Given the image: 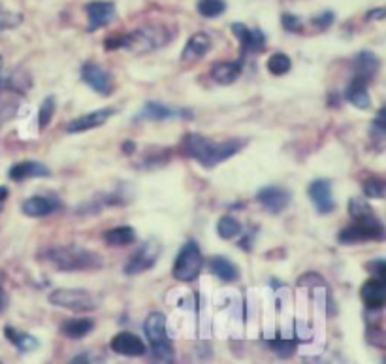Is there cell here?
Returning a JSON list of instances; mask_svg holds the SVG:
<instances>
[{
    "label": "cell",
    "mask_w": 386,
    "mask_h": 364,
    "mask_svg": "<svg viewBox=\"0 0 386 364\" xmlns=\"http://www.w3.org/2000/svg\"><path fill=\"white\" fill-rule=\"evenodd\" d=\"M290 59L289 55L284 53H273L270 59H268V70L273 74V76H283L290 70Z\"/></svg>",
    "instance_id": "obj_31"
},
{
    "label": "cell",
    "mask_w": 386,
    "mask_h": 364,
    "mask_svg": "<svg viewBox=\"0 0 386 364\" xmlns=\"http://www.w3.org/2000/svg\"><path fill=\"white\" fill-rule=\"evenodd\" d=\"M368 270L373 276H377V279L385 281L386 283V261H373L368 264Z\"/></svg>",
    "instance_id": "obj_38"
},
{
    "label": "cell",
    "mask_w": 386,
    "mask_h": 364,
    "mask_svg": "<svg viewBox=\"0 0 386 364\" xmlns=\"http://www.w3.org/2000/svg\"><path fill=\"white\" fill-rule=\"evenodd\" d=\"M209 270H212L213 276H217L221 281H226V283L240 278L237 267L226 257H213L212 261H209Z\"/></svg>",
    "instance_id": "obj_24"
},
{
    "label": "cell",
    "mask_w": 386,
    "mask_h": 364,
    "mask_svg": "<svg viewBox=\"0 0 386 364\" xmlns=\"http://www.w3.org/2000/svg\"><path fill=\"white\" fill-rule=\"evenodd\" d=\"M366 19H368V21H380V19H386V8H375L371 12H368Z\"/></svg>",
    "instance_id": "obj_41"
},
{
    "label": "cell",
    "mask_w": 386,
    "mask_h": 364,
    "mask_svg": "<svg viewBox=\"0 0 386 364\" xmlns=\"http://www.w3.org/2000/svg\"><path fill=\"white\" fill-rule=\"evenodd\" d=\"M8 176L13 182H23V180H29V177H48L51 176V170L42 163H36V161H25V163L13 164Z\"/></svg>",
    "instance_id": "obj_17"
},
{
    "label": "cell",
    "mask_w": 386,
    "mask_h": 364,
    "mask_svg": "<svg viewBox=\"0 0 386 364\" xmlns=\"http://www.w3.org/2000/svg\"><path fill=\"white\" fill-rule=\"evenodd\" d=\"M23 21V18L19 13L10 12H0V31H6V29H13Z\"/></svg>",
    "instance_id": "obj_37"
},
{
    "label": "cell",
    "mask_w": 386,
    "mask_h": 364,
    "mask_svg": "<svg viewBox=\"0 0 386 364\" xmlns=\"http://www.w3.org/2000/svg\"><path fill=\"white\" fill-rule=\"evenodd\" d=\"M160 251H163V248H160V243H158L155 238L149 240V242H145L144 245L128 259V262L125 264V274H127V276H136V274H142L145 272V270L153 268L155 267V262H157L158 255H160Z\"/></svg>",
    "instance_id": "obj_7"
},
{
    "label": "cell",
    "mask_w": 386,
    "mask_h": 364,
    "mask_svg": "<svg viewBox=\"0 0 386 364\" xmlns=\"http://www.w3.org/2000/svg\"><path fill=\"white\" fill-rule=\"evenodd\" d=\"M115 109L113 108H104V109H97V112H91V114H87V116H81L78 119H74L72 123H68L67 130L70 134H79L85 133V130H92V128L102 127L104 123L108 121L109 117L113 116Z\"/></svg>",
    "instance_id": "obj_15"
},
{
    "label": "cell",
    "mask_w": 386,
    "mask_h": 364,
    "mask_svg": "<svg viewBox=\"0 0 386 364\" xmlns=\"http://www.w3.org/2000/svg\"><path fill=\"white\" fill-rule=\"evenodd\" d=\"M360 297L368 310H382L386 306V283L380 279H368L360 289Z\"/></svg>",
    "instance_id": "obj_16"
},
{
    "label": "cell",
    "mask_w": 386,
    "mask_h": 364,
    "mask_svg": "<svg viewBox=\"0 0 386 364\" xmlns=\"http://www.w3.org/2000/svg\"><path fill=\"white\" fill-rule=\"evenodd\" d=\"M61 208L59 201H55V198H48V196H31V198H27L23 202V210L25 215H29V217H46L49 213L57 212Z\"/></svg>",
    "instance_id": "obj_19"
},
{
    "label": "cell",
    "mask_w": 386,
    "mask_h": 364,
    "mask_svg": "<svg viewBox=\"0 0 386 364\" xmlns=\"http://www.w3.org/2000/svg\"><path fill=\"white\" fill-rule=\"evenodd\" d=\"M379 68V59L377 55H373L371 51H362L356 57V76H362V78L369 79L377 72Z\"/></svg>",
    "instance_id": "obj_27"
},
{
    "label": "cell",
    "mask_w": 386,
    "mask_h": 364,
    "mask_svg": "<svg viewBox=\"0 0 386 364\" xmlns=\"http://www.w3.org/2000/svg\"><path fill=\"white\" fill-rule=\"evenodd\" d=\"M4 336H6L8 342H12L13 346L18 347L21 353L36 351L38 346H40V342H38L34 336H31V334L27 332H21V330H18V328L13 327L4 328Z\"/></svg>",
    "instance_id": "obj_25"
},
{
    "label": "cell",
    "mask_w": 386,
    "mask_h": 364,
    "mask_svg": "<svg viewBox=\"0 0 386 364\" xmlns=\"http://www.w3.org/2000/svg\"><path fill=\"white\" fill-rule=\"evenodd\" d=\"M168 40L170 34L164 27L151 25V27H144V29L130 32V34H123L121 48L134 51V53H145V51H153V49L160 48Z\"/></svg>",
    "instance_id": "obj_3"
},
{
    "label": "cell",
    "mask_w": 386,
    "mask_h": 364,
    "mask_svg": "<svg viewBox=\"0 0 386 364\" xmlns=\"http://www.w3.org/2000/svg\"><path fill=\"white\" fill-rule=\"evenodd\" d=\"M268 346L272 351H275L281 358H289L294 355L296 351V340H283V338H277V340H270Z\"/></svg>",
    "instance_id": "obj_33"
},
{
    "label": "cell",
    "mask_w": 386,
    "mask_h": 364,
    "mask_svg": "<svg viewBox=\"0 0 386 364\" xmlns=\"http://www.w3.org/2000/svg\"><path fill=\"white\" fill-rule=\"evenodd\" d=\"M104 240L111 248H125V245H130L136 240V232H134L132 227H115V229H109L106 234H104Z\"/></svg>",
    "instance_id": "obj_26"
},
{
    "label": "cell",
    "mask_w": 386,
    "mask_h": 364,
    "mask_svg": "<svg viewBox=\"0 0 386 364\" xmlns=\"http://www.w3.org/2000/svg\"><path fill=\"white\" fill-rule=\"evenodd\" d=\"M281 25H283L284 31H289V32L303 31L302 19L298 18V15H292V13H283V15H281Z\"/></svg>",
    "instance_id": "obj_36"
},
{
    "label": "cell",
    "mask_w": 386,
    "mask_h": 364,
    "mask_svg": "<svg viewBox=\"0 0 386 364\" xmlns=\"http://www.w3.org/2000/svg\"><path fill=\"white\" fill-rule=\"evenodd\" d=\"M373 127L377 128V130H380V133H386V106H382V108L377 112V116H375L373 119Z\"/></svg>",
    "instance_id": "obj_40"
},
{
    "label": "cell",
    "mask_w": 386,
    "mask_h": 364,
    "mask_svg": "<svg viewBox=\"0 0 386 364\" xmlns=\"http://www.w3.org/2000/svg\"><path fill=\"white\" fill-rule=\"evenodd\" d=\"M364 193L369 198H382L386 194V182L380 177H369L364 182Z\"/></svg>",
    "instance_id": "obj_32"
},
{
    "label": "cell",
    "mask_w": 386,
    "mask_h": 364,
    "mask_svg": "<svg viewBox=\"0 0 386 364\" xmlns=\"http://www.w3.org/2000/svg\"><path fill=\"white\" fill-rule=\"evenodd\" d=\"M123 149H125V153H132L134 149H136V146H134L132 142H127V144L123 146Z\"/></svg>",
    "instance_id": "obj_46"
},
{
    "label": "cell",
    "mask_w": 386,
    "mask_h": 364,
    "mask_svg": "<svg viewBox=\"0 0 386 364\" xmlns=\"http://www.w3.org/2000/svg\"><path fill=\"white\" fill-rule=\"evenodd\" d=\"M349 213H350V217L354 219V221H364V219L375 217L371 206H369L366 201H362V198H350Z\"/></svg>",
    "instance_id": "obj_29"
},
{
    "label": "cell",
    "mask_w": 386,
    "mask_h": 364,
    "mask_svg": "<svg viewBox=\"0 0 386 364\" xmlns=\"http://www.w3.org/2000/svg\"><path fill=\"white\" fill-rule=\"evenodd\" d=\"M256 198L262 206L273 215L284 212L290 204V193L283 187H275V185H268V187L260 189Z\"/></svg>",
    "instance_id": "obj_12"
},
{
    "label": "cell",
    "mask_w": 386,
    "mask_h": 364,
    "mask_svg": "<svg viewBox=\"0 0 386 364\" xmlns=\"http://www.w3.org/2000/svg\"><path fill=\"white\" fill-rule=\"evenodd\" d=\"M212 49V38L205 32H196L188 38L187 46L183 49V61H196L200 57H204Z\"/></svg>",
    "instance_id": "obj_20"
},
{
    "label": "cell",
    "mask_w": 386,
    "mask_h": 364,
    "mask_svg": "<svg viewBox=\"0 0 386 364\" xmlns=\"http://www.w3.org/2000/svg\"><path fill=\"white\" fill-rule=\"evenodd\" d=\"M144 332L151 347H160L166 344H172L166 332V317L160 311H153L144 323Z\"/></svg>",
    "instance_id": "obj_13"
},
{
    "label": "cell",
    "mask_w": 386,
    "mask_h": 364,
    "mask_svg": "<svg viewBox=\"0 0 386 364\" xmlns=\"http://www.w3.org/2000/svg\"><path fill=\"white\" fill-rule=\"evenodd\" d=\"M87 15H89V31H98L106 25H109L115 19V4L109 0H92L87 6Z\"/></svg>",
    "instance_id": "obj_10"
},
{
    "label": "cell",
    "mask_w": 386,
    "mask_h": 364,
    "mask_svg": "<svg viewBox=\"0 0 386 364\" xmlns=\"http://www.w3.org/2000/svg\"><path fill=\"white\" fill-rule=\"evenodd\" d=\"M242 146L243 144L237 142V140H228V142H223V144H213V142H209L204 136H200V134H187L183 138L181 149L187 157H193L202 166L213 168L219 163H223V161L230 159L232 155H235L242 149Z\"/></svg>",
    "instance_id": "obj_1"
},
{
    "label": "cell",
    "mask_w": 386,
    "mask_h": 364,
    "mask_svg": "<svg viewBox=\"0 0 386 364\" xmlns=\"http://www.w3.org/2000/svg\"><path fill=\"white\" fill-rule=\"evenodd\" d=\"M368 81L369 79L362 78V76H354L350 86L347 87V91H345V98L356 108L368 109L371 106V98L368 95Z\"/></svg>",
    "instance_id": "obj_18"
},
{
    "label": "cell",
    "mask_w": 386,
    "mask_h": 364,
    "mask_svg": "<svg viewBox=\"0 0 386 364\" xmlns=\"http://www.w3.org/2000/svg\"><path fill=\"white\" fill-rule=\"evenodd\" d=\"M382 364H386V358H385V360H382Z\"/></svg>",
    "instance_id": "obj_48"
},
{
    "label": "cell",
    "mask_w": 386,
    "mask_h": 364,
    "mask_svg": "<svg viewBox=\"0 0 386 364\" xmlns=\"http://www.w3.org/2000/svg\"><path fill=\"white\" fill-rule=\"evenodd\" d=\"M8 194H10L8 187H4V185H0V212H2V208H4V202H6Z\"/></svg>",
    "instance_id": "obj_43"
},
{
    "label": "cell",
    "mask_w": 386,
    "mask_h": 364,
    "mask_svg": "<svg viewBox=\"0 0 386 364\" xmlns=\"http://www.w3.org/2000/svg\"><path fill=\"white\" fill-rule=\"evenodd\" d=\"M81 79L92 91H97L102 97H109L113 91V81H111V74L98 67L95 62H85L81 67Z\"/></svg>",
    "instance_id": "obj_8"
},
{
    "label": "cell",
    "mask_w": 386,
    "mask_h": 364,
    "mask_svg": "<svg viewBox=\"0 0 386 364\" xmlns=\"http://www.w3.org/2000/svg\"><path fill=\"white\" fill-rule=\"evenodd\" d=\"M68 364H91V357H89L87 353H81L78 357H74Z\"/></svg>",
    "instance_id": "obj_42"
},
{
    "label": "cell",
    "mask_w": 386,
    "mask_h": 364,
    "mask_svg": "<svg viewBox=\"0 0 386 364\" xmlns=\"http://www.w3.org/2000/svg\"><path fill=\"white\" fill-rule=\"evenodd\" d=\"M202 267H204V257L200 253V248L196 242H187L181 248V251L177 253L174 262V268H172V274H174L175 279L179 281H193L200 276L202 272Z\"/></svg>",
    "instance_id": "obj_4"
},
{
    "label": "cell",
    "mask_w": 386,
    "mask_h": 364,
    "mask_svg": "<svg viewBox=\"0 0 386 364\" xmlns=\"http://www.w3.org/2000/svg\"><path fill=\"white\" fill-rule=\"evenodd\" d=\"M386 236L385 227L377 217L364 219V221H354V225L347 227L339 232L338 240L341 243H356L366 242V240H380Z\"/></svg>",
    "instance_id": "obj_6"
},
{
    "label": "cell",
    "mask_w": 386,
    "mask_h": 364,
    "mask_svg": "<svg viewBox=\"0 0 386 364\" xmlns=\"http://www.w3.org/2000/svg\"><path fill=\"white\" fill-rule=\"evenodd\" d=\"M224 10H226L224 0H200L198 2V12L204 18H219V15H223Z\"/></svg>",
    "instance_id": "obj_30"
},
{
    "label": "cell",
    "mask_w": 386,
    "mask_h": 364,
    "mask_svg": "<svg viewBox=\"0 0 386 364\" xmlns=\"http://www.w3.org/2000/svg\"><path fill=\"white\" fill-rule=\"evenodd\" d=\"M240 232H242V225H240L237 219H234L232 215H224V217L219 219L217 234L223 238V240H232V238L237 236Z\"/></svg>",
    "instance_id": "obj_28"
},
{
    "label": "cell",
    "mask_w": 386,
    "mask_h": 364,
    "mask_svg": "<svg viewBox=\"0 0 386 364\" xmlns=\"http://www.w3.org/2000/svg\"><path fill=\"white\" fill-rule=\"evenodd\" d=\"M6 87H8V79L0 78V98H2V93H4V89H6ZM2 119H6V116L0 112V123H2Z\"/></svg>",
    "instance_id": "obj_45"
},
{
    "label": "cell",
    "mask_w": 386,
    "mask_h": 364,
    "mask_svg": "<svg viewBox=\"0 0 386 364\" xmlns=\"http://www.w3.org/2000/svg\"><path fill=\"white\" fill-rule=\"evenodd\" d=\"M111 351L123 357H144L147 353L144 340L132 332H119L111 338Z\"/></svg>",
    "instance_id": "obj_11"
},
{
    "label": "cell",
    "mask_w": 386,
    "mask_h": 364,
    "mask_svg": "<svg viewBox=\"0 0 386 364\" xmlns=\"http://www.w3.org/2000/svg\"><path fill=\"white\" fill-rule=\"evenodd\" d=\"M243 70V61H234V62H217L215 67L212 68V78L221 83V86H230L234 83L235 79L240 78V74Z\"/></svg>",
    "instance_id": "obj_21"
},
{
    "label": "cell",
    "mask_w": 386,
    "mask_h": 364,
    "mask_svg": "<svg viewBox=\"0 0 386 364\" xmlns=\"http://www.w3.org/2000/svg\"><path fill=\"white\" fill-rule=\"evenodd\" d=\"M6 306H8V297H6V292H4V289L0 287V314L6 310Z\"/></svg>",
    "instance_id": "obj_44"
},
{
    "label": "cell",
    "mask_w": 386,
    "mask_h": 364,
    "mask_svg": "<svg viewBox=\"0 0 386 364\" xmlns=\"http://www.w3.org/2000/svg\"><path fill=\"white\" fill-rule=\"evenodd\" d=\"M232 32L235 34V38L242 43V55L245 53H260L266 46V36L264 32L259 31V29H247L243 23H234L232 25Z\"/></svg>",
    "instance_id": "obj_14"
},
{
    "label": "cell",
    "mask_w": 386,
    "mask_h": 364,
    "mask_svg": "<svg viewBox=\"0 0 386 364\" xmlns=\"http://www.w3.org/2000/svg\"><path fill=\"white\" fill-rule=\"evenodd\" d=\"M0 68H2V57H0Z\"/></svg>",
    "instance_id": "obj_47"
},
{
    "label": "cell",
    "mask_w": 386,
    "mask_h": 364,
    "mask_svg": "<svg viewBox=\"0 0 386 364\" xmlns=\"http://www.w3.org/2000/svg\"><path fill=\"white\" fill-rule=\"evenodd\" d=\"M191 114L185 112V109H174L164 106V104L158 102H147L145 104L144 112H142V117L145 119H151V121H164V119H172V117H188Z\"/></svg>",
    "instance_id": "obj_22"
},
{
    "label": "cell",
    "mask_w": 386,
    "mask_h": 364,
    "mask_svg": "<svg viewBox=\"0 0 386 364\" xmlns=\"http://www.w3.org/2000/svg\"><path fill=\"white\" fill-rule=\"evenodd\" d=\"M95 328V321L89 319V317H81V319H67V321L61 325V332L67 336V338H72V340H81L87 334L92 332Z\"/></svg>",
    "instance_id": "obj_23"
},
{
    "label": "cell",
    "mask_w": 386,
    "mask_h": 364,
    "mask_svg": "<svg viewBox=\"0 0 386 364\" xmlns=\"http://www.w3.org/2000/svg\"><path fill=\"white\" fill-rule=\"evenodd\" d=\"M366 340L373 347L386 349V330H382L379 327H369L368 332H366Z\"/></svg>",
    "instance_id": "obj_35"
},
{
    "label": "cell",
    "mask_w": 386,
    "mask_h": 364,
    "mask_svg": "<svg viewBox=\"0 0 386 364\" xmlns=\"http://www.w3.org/2000/svg\"><path fill=\"white\" fill-rule=\"evenodd\" d=\"M49 262L59 270H95L102 267V259L89 249L79 248V245H61L48 251Z\"/></svg>",
    "instance_id": "obj_2"
},
{
    "label": "cell",
    "mask_w": 386,
    "mask_h": 364,
    "mask_svg": "<svg viewBox=\"0 0 386 364\" xmlns=\"http://www.w3.org/2000/svg\"><path fill=\"white\" fill-rule=\"evenodd\" d=\"M55 106H57V102H55V97H53V95H49V97L42 102V106H40V116H38V123H40V128L48 127L49 121L53 119Z\"/></svg>",
    "instance_id": "obj_34"
},
{
    "label": "cell",
    "mask_w": 386,
    "mask_h": 364,
    "mask_svg": "<svg viewBox=\"0 0 386 364\" xmlns=\"http://www.w3.org/2000/svg\"><path fill=\"white\" fill-rule=\"evenodd\" d=\"M333 19H336L333 12H322L319 13L317 18H313V25L315 27H319V29H328V27L333 23Z\"/></svg>",
    "instance_id": "obj_39"
},
{
    "label": "cell",
    "mask_w": 386,
    "mask_h": 364,
    "mask_svg": "<svg viewBox=\"0 0 386 364\" xmlns=\"http://www.w3.org/2000/svg\"><path fill=\"white\" fill-rule=\"evenodd\" d=\"M309 198L317 208V212L322 213V215H328L336 210V202H333L332 194V183L328 180H315L311 182L308 189Z\"/></svg>",
    "instance_id": "obj_9"
},
{
    "label": "cell",
    "mask_w": 386,
    "mask_h": 364,
    "mask_svg": "<svg viewBox=\"0 0 386 364\" xmlns=\"http://www.w3.org/2000/svg\"><path fill=\"white\" fill-rule=\"evenodd\" d=\"M49 302L72 311H91L97 308V300L83 289H57L49 295Z\"/></svg>",
    "instance_id": "obj_5"
}]
</instances>
